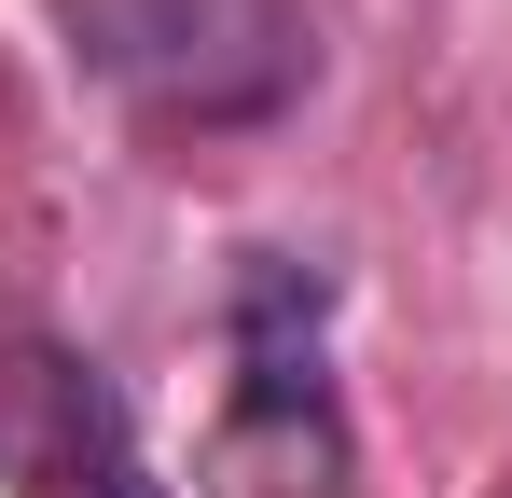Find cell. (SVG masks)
<instances>
[{
	"instance_id": "cell-1",
	"label": "cell",
	"mask_w": 512,
	"mask_h": 498,
	"mask_svg": "<svg viewBox=\"0 0 512 498\" xmlns=\"http://www.w3.org/2000/svg\"><path fill=\"white\" fill-rule=\"evenodd\" d=\"M84 56L167 125H263L305 83L291 0H84Z\"/></svg>"
},
{
	"instance_id": "cell-2",
	"label": "cell",
	"mask_w": 512,
	"mask_h": 498,
	"mask_svg": "<svg viewBox=\"0 0 512 498\" xmlns=\"http://www.w3.org/2000/svg\"><path fill=\"white\" fill-rule=\"evenodd\" d=\"M333 485H346V429L319 415V374L250 388V415L222 429V498H333Z\"/></svg>"
},
{
	"instance_id": "cell-3",
	"label": "cell",
	"mask_w": 512,
	"mask_h": 498,
	"mask_svg": "<svg viewBox=\"0 0 512 498\" xmlns=\"http://www.w3.org/2000/svg\"><path fill=\"white\" fill-rule=\"evenodd\" d=\"M97 498H153V485H139V471H97Z\"/></svg>"
}]
</instances>
